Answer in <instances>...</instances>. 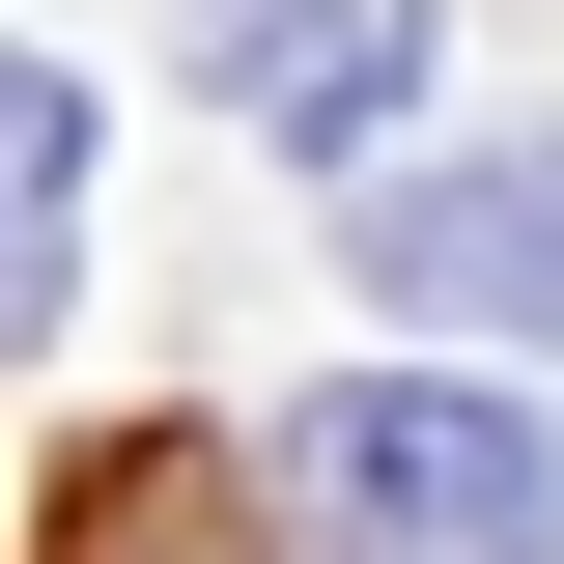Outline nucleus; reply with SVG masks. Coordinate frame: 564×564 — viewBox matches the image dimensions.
<instances>
[{"mask_svg":"<svg viewBox=\"0 0 564 564\" xmlns=\"http://www.w3.org/2000/svg\"><path fill=\"white\" fill-rule=\"evenodd\" d=\"M254 113H282V170H339V141H395V113H423V29H395V0L282 29V57H254Z\"/></svg>","mask_w":564,"mask_h":564,"instance_id":"20e7f679","label":"nucleus"},{"mask_svg":"<svg viewBox=\"0 0 564 564\" xmlns=\"http://www.w3.org/2000/svg\"><path fill=\"white\" fill-rule=\"evenodd\" d=\"M282 480L339 564H564V423L536 395H452V367H339L282 423Z\"/></svg>","mask_w":564,"mask_h":564,"instance_id":"f257e3e1","label":"nucleus"},{"mask_svg":"<svg viewBox=\"0 0 564 564\" xmlns=\"http://www.w3.org/2000/svg\"><path fill=\"white\" fill-rule=\"evenodd\" d=\"M339 254L395 282V311H452V339H564V141H508V170H367Z\"/></svg>","mask_w":564,"mask_h":564,"instance_id":"f03ea898","label":"nucleus"},{"mask_svg":"<svg viewBox=\"0 0 564 564\" xmlns=\"http://www.w3.org/2000/svg\"><path fill=\"white\" fill-rule=\"evenodd\" d=\"M85 170H113V113L29 57L0 85V311H29V339H57V282H85Z\"/></svg>","mask_w":564,"mask_h":564,"instance_id":"7ed1b4c3","label":"nucleus"},{"mask_svg":"<svg viewBox=\"0 0 564 564\" xmlns=\"http://www.w3.org/2000/svg\"><path fill=\"white\" fill-rule=\"evenodd\" d=\"M282 29H311V0H198V57H226V85H254V57H282Z\"/></svg>","mask_w":564,"mask_h":564,"instance_id":"39448f33","label":"nucleus"}]
</instances>
